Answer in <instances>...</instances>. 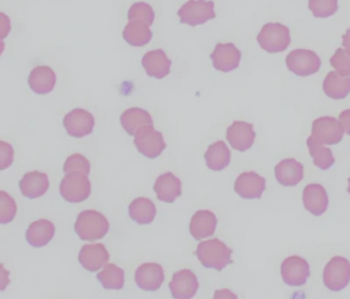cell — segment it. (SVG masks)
<instances>
[{
  "mask_svg": "<svg viewBox=\"0 0 350 299\" xmlns=\"http://www.w3.org/2000/svg\"><path fill=\"white\" fill-rule=\"evenodd\" d=\"M233 251L219 239L202 242L196 249V256L204 268L213 270H224L228 264L232 263L231 255Z\"/></svg>",
  "mask_w": 350,
  "mask_h": 299,
  "instance_id": "1",
  "label": "cell"
},
{
  "mask_svg": "<svg viewBox=\"0 0 350 299\" xmlns=\"http://www.w3.org/2000/svg\"><path fill=\"white\" fill-rule=\"evenodd\" d=\"M109 221L102 213L87 210L77 216L75 229L83 241H96L103 239L109 231Z\"/></svg>",
  "mask_w": 350,
  "mask_h": 299,
  "instance_id": "2",
  "label": "cell"
},
{
  "mask_svg": "<svg viewBox=\"0 0 350 299\" xmlns=\"http://www.w3.org/2000/svg\"><path fill=\"white\" fill-rule=\"evenodd\" d=\"M257 42L269 54L284 52L291 44L290 29L280 23L265 24L258 34Z\"/></svg>",
  "mask_w": 350,
  "mask_h": 299,
  "instance_id": "3",
  "label": "cell"
},
{
  "mask_svg": "<svg viewBox=\"0 0 350 299\" xmlns=\"http://www.w3.org/2000/svg\"><path fill=\"white\" fill-rule=\"evenodd\" d=\"M92 184L89 175L77 171L66 174L60 184V194L66 202L77 204L91 196Z\"/></svg>",
  "mask_w": 350,
  "mask_h": 299,
  "instance_id": "4",
  "label": "cell"
},
{
  "mask_svg": "<svg viewBox=\"0 0 350 299\" xmlns=\"http://www.w3.org/2000/svg\"><path fill=\"white\" fill-rule=\"evenodd\" d=\"M178 17L180 18L182 24H186L192 27L202 25L216 18L214 1L189 0L180 8L178 11Z\"/></svg>",
  "mask_w": 350,
  "mask_h": 299,
  "instance_id": "5",
  "label": "cell"
},
{
  "mask_svg": "<svg viewBox=\"0 0 350 299\" xmlns=\"http://www.w3.org/2000/svg\"><path fill=\"white\" fill-rule=\"evenodd\" d=\"M134 144L139 153L148 159H157L167 147L163 134L155 130L153 125L141 127L137 131Z\"/></svg>",
  "mask_w": 350,
  "mask_h": 299,
  "instance_id": "6",
  "label": "cell"
},
{
  "mask_svg": "<svg viewBox=\"0 0 350 299\" xmlns=\"http://www.w3.org/2000/svg\"><path fill=\"white\" fill-rule=\"evenodd\" d=\"M286 64L291 73L297 77H305L319 73L321 61L313 51L297 49L286 56Z\"/></svg>",
  "mask_w": 350,
  "mask_h": 299,
  "instance_id": "7",
  "label": "cell"
},
{
  "mask_svg": "<svg viewBox=\"0 0 350 299\" xmlns=\"http://www.w3.org/2000/svg\"><path fill=\"white\" fill-rule=\"evenodd\" d=\"M323 281L325 286L331 291H341L350 282V262L342 256L332 258L325 270Z\"/></svg>",
  "mask_w": 350,
  "mask_h": 299,
  "instance_id": "8",
  "label": "cell"
},
{
  "mask_svg": "<svg viewBox=\"0 0 350 299\" xmlns=\"http://www.w3.org/2000/svg\"><path fill=\"white\" fill-rule=\"evenodd\" d=\"M344 132L339 120L333 116H323L312 122L311 137L319 144L335 145L341 142Z\"/></svg>",
  "mask_w": 350,
  "mask_h": 299,
  "instance_id": "9",
  "label": "cell"
},
{
  "mask_svg": "<svg viewBox=\"0 0 350 299\" xmlns=\"http://www.w3.org/2000/svg\"><path fill=\"white\" fill-rule=\"evenodd\" d=\"M282 280L288 286L299 287L306 284L310 274L308 262L300 256H290L280 266Z\"/></svg>",
  "mask_w": 350,
  "mask_h": 299,
  "instance_id": "10",
  "label": "cell"
},
{
  "mask_svg": "<svg viewBox=\"0 0 350 299\" xmlns=\"http://www.w3.org/2000/svg\"><path fill=\"white\" fill-rule=\"evenodd\" d=\"M63 125L65 130L71 137L83 138L93 133L95 118L88 110L75 108L65 116Z\"/></svg>",
  "mask_w": 350,
  "mask_h": 299,
  "instance_id": "11",
  "label": "cell"
},
{
  "mask_svg": "<svg viewBox=\"0 0 350 299\" xmlns=\"http://www.w3.org/2000/svg\"><path fill=\"white\" fill-rule=\"evenodd\" d=\"M210 58L212 59L213 66L215 69L221 73H230V71L239 68L241 53L231 42L217 44Z\"/></svg>",
  "mask_w": 350,
  "mask_h": 299,
  "instance_id": "12",
  "label": "cell"
},
{
  "mask_svg": "<svg viewBox=\"0 0 350 299\" xmlns=\"http://www.w3.org/2000/svg\"><path fill=\"white\" fill-rule=\"evenodd\" d=\"M169 287L174 298L189 299L196 296L200 283L193 272L181 270L174 274Z\"/></svg>",
  "mask_w": 350,
  "mask_h": 299,
  "instance_id": "13",
  "label": "cell"
},
{
  "mask_svg": "<svg viewBox=\"0 0 350 299\" xmlns=\"http://www.w3.org/2000/svg\"><path fill=\"white\" fill-rule=\"evenodd\" d=\"M226 138L229 144L235 151H249L255 142L256 133L254 126L249 122L237 120L227 129Z\"/></svg>",
  "mask_w": 350,
  "mask_h": 299,
  "instance_id": "14",
  "label": "cell"
},
{
  "mask_svg": "<svg viewBox=\"0 0 350 299\" xmlns=\"http://www.w3.org/2000/svg\"><path fill=\"white\" fill-rule=\"evenodd\" d=\"M265 188V178L255 172H245L235 180V192L245 200L261 198Z\"/></svg>",
  "mask_w": 350,
  "mask_h": 299,
  "instance_id": "15",
  "label": "cell"
},
{
  "mask_svg": "<svg viewBox=\"0 0 350 299\" xmlns=\"http://www.w3.org/2000/svg\"><path fill=\"white\" fill-rule=\"evenodd\" d=\"M135 281L139 288L144 291H157L165 281V272L159 263H143L137 268Z\"/></svg>",
  "mask_w": 350,
  "mask_h": 299,
  "instance_id": "16",
  "label": "cell"
},
{
  "mask_svg": "<svg viewBox=\"0 0 350 299\" xmlns=\"http://www.w3.org/2000/svg\"><path fill=\"white\" fill-rule=\"evenodd\" d=\"M79 260L89 272H97L109 261V253L103 244H90L81 248Z\"/></svg>",
  "mask_w": 350,
  "mask_h": 299,
  "instance_id": "17",
  "label": "cell"
},
{
  "mask_svg": "<svg viewBox=\"0 0 350 299\" xmlns=\"http://www.w3.org/2000/svg\"><path fill=\"white\" fill-rule=\"evenodd\" d=\"M274 175L280 185L293 187L302 181L304 177V167L295 159H282L274 169Z\"/></svg>",
  "mask_w": 350,
  "mask_h": 299,
  "instance_id": "18",
  "label": "cell"
},
{
  "mask_svg": "<svg viewBox=\"0 0 350 299\" xmlns=\"http://www.w3.org/2000/svg\"><path fill=\"white\" fill-rule=\"evenodd\" d=\"M142 65L147 75L157 79H165L171 73L172 61L161 49L144 55Z\"/></svg>",
  "mask_w": 350,
  "mask_h": 299,
  "instance_id": "19",
  "label": "cell"
},
{
  "mask_svg": "<svg viewBox=\"0 0 350 299\" xmlns=\"http://www.w3.org/2000/svg\"><path fill=\"white\" fill-rule=\"evenodd\" d=\"M303 204L305 209L314 216L323 215L329 206V198L325 187L317 183L305 186L303 190Z\"/></svg>",
  "mask_w": 350,
  "mask_h": 299,
  "instance_id": "20",
  "label": "cell"
},
{
  "mask_svg": "<svg viewBox=\"0 0 350 299\" xmlns=\"http://www.w3.org/2000/svg\"><path fill=\"white\" fill-rule=\"evenodd\" d=\"M19 185L22 194L25 198L33 200L46 194L50 187V181L46 173L32 171L23 176Z\"/></svg>",
  "mask_w": 350,
  "mask_h": 299,
  "instance_id": "21",
  "label": "cell"
},
{
  "mask_svg": "<svg viewBox=\"0 0 350 299\" xmlns=\"http://www.w3.org/2000/svg\"><path fill=\"white\" fill-rule=\"evenodd\" d=\"M218 219L214 213L208 210H200L192 216L189 231L194 239L200 241L212 237L216 231Z\"/></svg>",
  "mask_w": 350,
  "mask_h": 299,
  "instance_id": "22",
  "label": "cell"
},
{
  "mask_svg": "<svg viewBox=\"0 0 350 299\" xmlns=\"http://www.w3.org/2000/svg\"><path fill=\"white\" fill-rule=\"evenodd\" d=\"M154 192L161 202L173 204L182 194V183L177 176L171 172L163 174L157 178L154 184Z\"/></svg>",
  "mask_w": 350,
  "mask_h": 299,
  "instance_id": "23",
  "label": "cell"
},
{
  "mask_svg": "<svg viewBox=\"0 0 350 299\" xmlns=\"http://www.w3.org/2000/svg\"><path fill=\"white\" fill-rule=\"evenodd\" d=\"M56 233L54 223L46 219L34 221L28 227L26 239L32 247L42 248L48 245Z\"/></svg>",
  "mask_w": 350,
  "mask_h": 299,
  "instance_id": "24",
  "label": "cell"
},
{
  "mask_svg": "<svg viewBox=\"0 0 350 299\" xmlns=\"http://www.w3.org/2000/svg\"><path fill=\"white\" fill-rule=\"evenodd\" d=\"M57 77L49 66H38L30 73L28 83L34 93L46 95L54 90Z\"/></svg>",
  "mask_w": 350,
  "mask_h": 299,
  "instance_id": "25",
  "label": "cell"
},
{
  "mask_svg": "<svg viewBox=\"0 0 350 299\" xmlns=\"http://www.w3.org/2000/svg\"><path fill=\"white\" fill-rule=\"evenodd\" d=\"M323 90L331 99H344L350 93V77L340 75L337 71H331L323 81Z\"/></svg>",
  "mask_w": 350,
  "mask_h": 299,
  "instance_id": "26",
  "label": "cell"
},
{
  "mask_svg": "<svg viewBox=\"0 0 350 299\" xmlns=\"http://www.w3.org/2000/svg\"><path fill=\"white\" fill-rule=\"evenodd\" d=\"M206 166L213 171H222L230 164L231 153L224 141H217L204 153Z\"/></svg>",
  "mask_w": 350,
  "mask_h": 299,
  "instance_id": "27",
  "label": "cell"
},
{
  "mask_svg": "<svg viewBox=\"0 0 350 299\" xmlns=\"http://www.w3.org/2000/svg\"><path fill=\"white\" fill-rule=\"evenodd\" d=\"M120 124L124 130L131 136H135L137 131L143 126L153 125V120L150 114L142 108L133 107L126 109L120 116Z\"/></svg>",
  "mask_w": 350,
  "mask_h": 299,
  "instance_id": "28",
  "label": "cell"
},
{
  "mask_svg": "<svg viewBox=\"0 0 350 299\" xmlns=\"http://www.w3.org/2000/svg\"><path fill=\"white\" fill-rule=\"evenodd\" d=\"M157 207L147 198H136L129 206V214L138 224H150L157 216Z\"/></svg>",
  "mask_w": 350,
  "mask_h": 299,
  "instance_id": "29",
  "label": "cell"
},
{
  "mask_svg": "<svg viewBox=\"0 0 350 299\" xmlns=\"http://www.w3.org/2000/svg\"><path fill=\"white\" fill-rule=\"evenodd\" d=\"M148 24L141 21H130L122 32L124 40L132 47L146 46L152 38V32Z\"/></svg>",
  "mask_w": 350,
  "mask_h": 299,
  "instance_id": "30",
  "label": "cell"
},
{
  "mask_svg": "<svg viewBox=\"0 0 350 299\" xmlns=\"http://www.w3.org/2000/svg\"><path fill=\"white\" fill-rule=\"evenodd\" d=\"M306 143L307 146H308L309 153H310L311 157H312L313 164L319 169L327 171L335 164L333 153H332L329 147L323 146V144H319L311 136L308 137Z\"/></svg>",
  "mask_w": 350,
  "mask_h": 299,
  "instance_id": "31",
  "label": "cell"
},
{
  "mask_svg": "<svg viewBox=\"0 0 350 299\" xmlns=\"http://www.w3.org/2000/svg\"><path fill=\"white\" fill-rule=\"evenodd\" d=\"M98 281L105 289L120 290L124 286V272L116 264H106L102 272L97 274Z\"/></svg>",
  "mask_w": 350,
  "mask_h": 299,
  "instance_id": "32",
  "label": "cell"
},
{
  "mask_svg": "<svg viewBox=\"0 0 350 299\" xmlns=\"http://www.w3.org/2000/svg\"><path fill=\"white\" fill-rule=\"evenodd\" d=\"M308 9L315 18L331 17L338 11V0H308Z\"/></svg>",
  "mask_w": 350,
  "mask_h": 299,
  "instance_id": "33",
  "label": "cell"
},
{
  "mask_svg": "<svg viewBox=\"0 0 350 299\" xmlns=\"http://www.w3.org/2000/svg\"><path fill=\"white\" fill-rule=\"evenodd\" d=\"M129 21H141L152 25L155 19V13L152 7L146 3H134L129 10Z\"/></svg>",
  "mask_w": 350,
  "mask_h": 299,
  "instance_id": "34",
  "label": "cell"
},
{
  "mask_svg": "<svg viewBox=\"0 0 350 299\" xmlns=\"http://www.w3.org/2000/svg\"><path fill=\"white\" fill-rule=\"evenodd\" d=\"M17 214V204L15 200L5 190L0 192V223L7 224L12 222Z\"/></svg>",
  "mask_w": 350,
  "mask_h": 299,
  "instance_id": "35",
  "label": "cell"
},
{
  "mask_svg": "<svg viewBox=\"0 0 350 299\" xmlns=\"http://www.w3.org/2000/svg\"><path fill=\"white\" fill-rule=\"evenodd\" d=\"M81 171L89 175L91 172V164L87 157L79 153H75L66 159L64 164V172L66 174L71 172Z\"/></svg>",
  "mask_w": 350,
  "mask_h": 299,
  "instance_id": "36",
  "label": "cell"
},
{
  "mask_svg": "<svg viewBox=\"0 0 350 299\" xmlns=\"http://www.w3.org/2000/svg\"><path fill=\"white\" fill-rule=\"evenodd\" d=\"M329 63L340 75L350 77V55L344 49H338L329 59Z\"/></svg>",
  "mask_w": 350,
  "mask_h": 299,
  "instance_id": "37",
  "label": "cell"
},
{
  "mask_svg": "<svg viewBox=\"0 0 350 299\" xmlns=\"http://www.w3.org/2000/svg\"><path fill=\"white\" fill-rule=\"evenodd\" d=\"M0 169L1 171H5L8 168L11 167L14 161V148L10 143L5 142V141H0Z\"/></svg>",
  "mask_w": 350,
  "mask_h": 299,
  "instance_id": "38",
  "label": "cell"
},
{
  "mask_svg": "<svg viewBox=\"0 0 350 299\" xmlns=\"http://www.w3.org/2000/svg\"><path fill=\"white\" fill-rule=\"evenodd\" d=\"M339 122L343 127L346 134L350 136V109L344 110L340 114Z\"/></svg>",
  "mask_w": 350,
  "mask_h": 299,
  "instance_id": "39",
  "label": "cell"
},
{
  "mask_svg": "<svg viewBox=\"0 0 350 299\" xmlns=\"http://www.w3.org/2000/svg\"><path fill=\"white\" fill-rule=\"evenodd\" d=\"M342 46H343L344 50L350 55V29H348L342 36Z\"/></svg>",
  "mask_w": 350,
  "mask_h": 299,
  "instance_id": "40",
  "label": "cell"
},
{
  "mask_svg": "<svg viewBox=\"0 0 350 299\" xmlns=\"http://www.w3.org/2000/svg\"><path fill=\"white\" fill-rule=\"evenodd\" d=\"M1 18H3V24H1V38L5 40V36L10 34V30H11V24H10V19H8L7 23L5 22V17H3V14H1Z\"/></svg>",
  "mask_w": 350,
  "mask_h": 299,
  "instance_id": "41",
  "label": "cell"
},
{
  "mask_svg": "<svg viewBox=\"0 0 350 299\" xmlns=\"http://www.w3.org/2000/svg\"><path fill=\"white\" fill-rule=\"evenodd\" d=\"M348 184H349V185H348L347 190H348V192H349V194H350V178H349V179H348Z\"/></svg>",
  "mask_w": 350,
  "mask_h": 299,
  "instance_id": "42",
  "label": "cell"
}]
</instances>
